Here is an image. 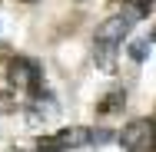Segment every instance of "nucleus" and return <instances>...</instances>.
<instances>
[{"instance_id":"obj_1","label":"nucleus","mask_w":156,"mask_h":152,"mask_svg":"<svg viewBox=\"0 0 156 152\" xmlns=\"http://www.w3.org/2000/svg\"><path fill=\"white\" fill-rule=\"evenodd\" d=\"M126 152H156V119H133L120 136Z\"/></svg>"},{"instance_id":"obj_2","label":"nucleus","mask_w":156,"mask_h":152,"mask_svg":"<svg viewBox=\"0 0 156 152\" xmlns=\"http://www.w3.org/2000/svg\"><path fill=\"white\" fill-rule=\"evenodd\" d=\"M90 136H93L90 129L73 126V129H63V132H57V136L43 139L37 152H66V149H80V146H87V142H90Z\"/></svg>"},{"instance_id":"obj_3","label":"nucleus","mask_w":156,"mask_h":152,"mask_svg":"<svg viewBox=\"0 0 156 152\" xmlns=\"http://www.w3.org/2000/svg\"><path fill=\"white\" fill-rule=\"evenodd\" d=\"M126 30H129V20H126V17H110V20H103L100 30H96V46H116V43L126 36Z\"/></svg>"},{"instance_id":"obj_4","label":"nucleus","mask_w":156,"mask_h":152,"mask_svg":"<svg viewBox=\"0 0 156 152\" xmlns=\"http://www.w3.org/2000/svg\"><path fill=\"white\" fill-rule=\"evenodd\" d=\"M10 79L20 83V86H30V83H37V66H33L30 60H13V66H10Z\"/></svg>"},{"instance_id":"obj_5","label":"nucleus","mask_w":156,"mask_h":152,"mask_svg":"<svg viewBox=\"0 0 156 152\" xmlns=\"http://www.w3.org/2000/svg\"><path fill=\"white\" fill-rule=\"evenodd\" d=\"M129 56L136 63H143L146 56H150V40H136V43H129Z\"/></svg>"}]
</instances>
